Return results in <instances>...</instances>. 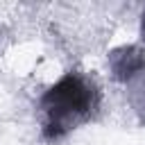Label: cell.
Returning a JSON list of instances; mask_svg holds the SVG:
<instances>
[{
	"label": "cell",
	"instance_id": "6da1fadb",
	"mask_svg": "<svg viewBox=\"0 0 145 145\" xmlns=\"http://www.w3.org/2000/svg\"><path fill=\"white\" fill-rule=\"evenodd\" d=\"M41 106L48 118L45 134L50 138H59L91 116V109L95 106V93L79 75L68 72L43 95Z\"/></svg>",
	"mask_w": 145,
	"mask_h": 145
},
{
	"label": "cell",
	"instance_id": "7a4b0ae2",
	"mask_svg": "<svg viewBox=\"0 0 145 145\" xmlns=\"http://www.w3.org/2000/svg\"><path fill=\"white\" fill-rule=\"evenodd\" d=\"M145 68V52L134 48V45H127V48H120L111 54V70L118 79H131L136 77L140 70Z\"/></svg>",
	"mask_w": 145,
	"mask_h": 145
},
{
	"label": "cell",
	"instance_id": "3957f363",
	"mask_svg": "<svg viewBox=\"0 0 145 145\" xmlns=\"http://www.w3.org/2000/svg\"><path fill=\"white\" fill-rule=\"evenodd\" d=\"M143 39H145V14H143Z\"/></svg>",
	"mask_w": 145,
	"mask_h": 145
}]
</instances>
